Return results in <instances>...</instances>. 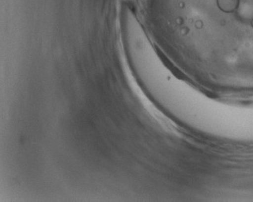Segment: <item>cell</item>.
Segmentation results:
<instances>
[{
  "instance_id": "obj_1",
  "label": "cell",
  "mask_w": 253,
  "mask_h": 202,
  "mask_svg": "<svg viewBox=\"0 0 253 202\" xmlns=\"http://www.w3.org/2000/svg\"><path fill=\"white\" fill-rule=\"evenodd\" d=\"M217 5L224 12H233L240 6V0H217Z\"/></svg>"
}]
</instances>
